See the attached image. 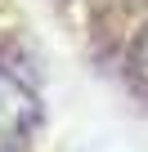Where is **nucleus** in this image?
Wrapping results in <instances>:
<instances>
[{"instance_id":"f257e3e1","label":"nucleus","mask_w":148,"mask_h":152,"mask_svg":"<svg viewBox=\"0 0 148 152\" xmlns=\"http://www.w3.org/2000/svg\"><path fill=\"white\" fill-rule=\"evenodd\" d=\"M32 121H36V99H32V90L18 81V76L0 72V152L14 148L18 139H27Z\"/></svg>"}]
</instances>
